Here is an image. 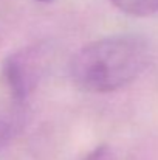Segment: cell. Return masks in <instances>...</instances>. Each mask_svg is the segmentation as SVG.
<instances>
[{
    "mask_svg": "<svg viewBox=\"0 0 158 160\" xmlns=\"http://www.w3.org/2000/svg\"><path fill=\"white\" fill-rule=\"evenodd\" d=\"M152 61L147 39L115 34L84 45L70 59L68 73L76 87L89 93L116 92L143 75Z\"/></svg>",
    "mask_w": 158,
    "mask_h": 160,
    "instance_id": "1",
    "label": "cell"
},
{
    "mask_svg": "<svg viewBox=\"0 0 158 160\" xmlns=\"http://www.w3.org/2000/svg\"><path fill=\"white\" fill-rule=\"evenodd\" d=\"M34 53L31 50L20 52L5 59L3 76L9 87L11 95L17 101H23L36 84L37 64L34 61Z\"/></svg>",
    "mask_w": 158,
    "mask_h": 160,
    "instance_id": "2",
    "label": "cell"
},
{
    "mask_svg": "<svg viewBox=\"0 0 158 160\" xmlns=\"http://www.w3.org/2000/svg\"><path fill=\"white\" fill-rule=\"evenodd\" d=\"M119 11L135 16L147 17L158 12V0H110Z\"/></svg>",
    "mask_w": 158,
    "mask_h": 160,
    "instance_id": "3",
    "label": "cell"
},
{
    "mask_svg": "<svg viewBox=\"0 0 158 160\" xmlns=\"http://www.w3.org/2000/svg\"><path fill=\"white\" fill-rule=\"evenodd\" d=\"M14 135V123L9 120L0 118V151L6 148V145L11 142Z\"/></svg>",
    "mask_w": 158,
    "mask_h": 160,
    "instance_id": "4",
    "label": "cell"
},
{
    "mask_svg": "<svg viewBox=\"0 0 158 160\" xmlns=\"http://www.w3.org/2000/svg\"><path fill=\"white\" fill-rule=\"evenodd\" d=\"M112 159V152L110 148L107 145H99L96 146L84 160H110Z\"/></svg>",
    "mask_w": 158,
    "mask_h": 160,
    "instance_id": "5",
    "label": "cell"
},
{
    "mask_svg": "<svg viewBox=\"0 0 158 160\" xmlns=\"http://www.w3.org/2000/svg\"><path fill=\"white\" fill-rule=\"evenodd\" d=\"M37 2H42V3H48V2H53V0H37Z\"/></svg>",
    "mask_w": 158,
    "mask_h": 160,
    "instance_id": "6",
    "label": "cell"
}]
</instances>
